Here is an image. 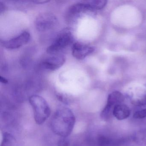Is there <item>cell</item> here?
Returning a JSON list of instances; mask_svg holds the SVG:
<instances>
[{
  "instance_id": "obj_1",
  "label": "cell",
  "mask_w": 146,
  "mask_h": 146,
  "mask_svg": "<svg viewBox=\"0 0 146 146\" xmlns=\"http://www.w3.org/2000/svg\"><path fill=\"white\" fill-rule=\"evenodd\" d=\"M76 123L75 115L67 108H59L54 112L51 121L52 131L61 137H67L72 132Z\"/></svg>"
},
{
  "instance_id": "obj_2",
  "label": "cell",
  "mask_w": 146,
  "mask_h": 146,
  "mask_svg": "<svg viewBox=\"0 0 146 146\" xmlns=\"http://www.w3.org/2000/svg\"><path fill=\"white\" fill-rule=\"evenodd\" d=\"M29 102L34 110V118L36 124H43L51 114V109L46 101L41 96L33 95Z\"/></svg>"
},
{
  "instance_id": "obj_3",
  "label": "cell",
  "mask_w": 146,
  "mask_h": 146,
  "mask_svg": "<svg viewBox=\"0 0 146 146\" xmlns=\"http://www.w3.org/2000/svg\"><path fill=\"white\" fill-rule=\"evenodd\" d=\"M123 95L118 91L111 93L108 97L106 105L101 113L100 116L104 121H108L113 116V109L117 105L123 103L124 101Z\"/></svg>"
},
{
  "instance_id": "obj_4",
  "label": "cell",
  "mask_w": 146,
  "mask_h": 146,
  "mask_svg": "<svg viewBox=\"0 0 146 146\" xmlns=\"http://www.w3.org/2000/svg\"><path fill=\"white\" fill-rule=\"evenodd\" d=\"M73 41L72 34L70 31H65L60 33L52 43L47 48V52L55 54L70 45Z\"/></svg>"
},
{
  "instance_id": "obj_5",
  "label": "cell",
  "mask_w": 146,
  "mask_h": 146,
  "mask_svg": "<svg viewBox=\"0 0 146 146\" xmlns=\"http://www.w3.org/2000/svg\"><path fill=\"white\" fill-rule=\"evenodd\" d=\"M58 19L54 14L45 13L40 14L36 20V27L39 31H46L56 27Z\"/></svg>"
},
{
  "instance_id": "obj_6",
  "label": "cell",
  "mask_w": 146,
  "mask_h": 146,
  "mask_svg": "<svg viewBox=\"0 0 146 146\" xmlns=\"http://www.w3.org/2000/svg\"><path fill=\"white\" fill-rule=\"evenodd\" d=\"M129 95L131 103L135 106L146 105V84L132 90Z\"/></svg>"
},
{
  "instance_id": "obj_7",
  "label": "cell",
  "mask_w": 146,
  "mask_h": 146,
  "mask_svg": "<svg viewBox=\"0 0 146 146\" xmlns=\"http://www.w3.org/2000/svg\"><path fill=\"white\" fill-rule=\"evenodd\" d=\"M30 37L29 33L25 31L17 37L4 42L3 45L8 49H16L27 44L29 40Z\"/></svg>"
},
{
  "instance_id": "obj_8",
  "label": "cell",
  "mask_w": 146,
  "mask_h": 146,
  "mask_svg": "<svg viewBox=\"0 0 146 146\" xmlns=\"http://www.w3.org/2000/svg\"><path fill=\"white\" fill-rule=\"evenodd\" d=\"M94 50L93 47L76 42L72 46V54L76 58L82 60L92 54Z\"/></svg>"
},
{
  "instance_id": "obj_9",
  "label": "cell",
  "mask_w": 146,
  "mask_h": 146,
  "mask_svg": "<svg viewBox=\"0 0 146 146\" xmlns=\"http://www.w3.org/2000/svg\"><path fill=\"white\" fill-rule=\"evenodd\" d=\"M65 62V58L62 55H56L48 58L41 63L42 67L48 70L54 71L61 67Z\"/></svg>"
},
{
  "instance_id": "obj_10",
  "label": "cell",
  "mask_w": 146,
  "mask_h": 146,
  "mask_svg": "<svg viewBox=\"0 0 146 146\" xmlns=\"http://www.w3.org/2000/svg\"><path fill=\"white\" fill-rule=\"evenodd\" d=\"M130 114L129 108L123 103L117 105L114 107L113 112V116L119 120L127 118L129 117Z\"/></svg>"
},
{
  "instance_id": "obj_11",
  "label": "cell",
  "mask_w": 146,
  "mask_h": 146,
  "mask_svg": "<svg viewBox=\"0 0 146 146\" xmlns=\"http://www.w3.org/2000/svg\"><path fill=\"white\" fill-rule=\"evenodd\" d=\"M1 146H16V139L11 134L5 132Z\"/></svg>"
},
{
  "instance_id": "obj_12",
  "label": "cell",
  "mask_w": 146,
  "mask_h": 146,
  "mask_svg": "<svg viewBox=\"0 0 146 146\" xmlns=\"http://www.w3.org/2000/svg\"><path fill=\"white\" fill-rule=\"evenodd\" d=\"M87 2L94 10H101L105 7L107 1L105 0H92L88 1Z\"/></svg>"
},
{
  "instance_id": "obj_13",
  "label": "cell",
  "mask_w": 146,
  "mask_h": 146,
  "mask_svg": "<svg viewBox=\"0 0 146 146\" xmlns=\"http://www.w3.org/2000/svg\"><path fill=\"white\" fill-rule=\"evenodd\" d=\"M97 142L99 146H108L112 143L110 138L103 135L98 137Z\"/></svg>"
},
{
  "instance_id": "obj_14",
  "label": "cell",
  "mask_w": 146,
  "mask_h": 146,
  "mask_svg": "<svg viewBox=\"0 0 146 146\" xmlns=\"http://www.w3.org/2000/svg\"><path fill=\"white\" fill-rule=\"evenodd\" d=\"M134 117L136 119H143L146 117V108L135 112L134 114Z\"/></svg>"
},
{
  "instance_id": "obj_15",
  "label": "cell",
  "mask_w": 146,
  "mask_h": 146,
  "mask_svg": "<svg viewBox=\"0 0 146 146\" xmlns=\"http://www.w3.org/2000/svg\"><path fill=\"white\" fill-rule=\"evenodd\" d=\"M70 142L67 137H61L58 142L57 146H70Z\"/></svg>"
},
{
  "instance_id": "obj_16",
  "label": "cell",
  "mask_w": 146,
  "mask_h": 146,
  "mask_svg": "<svg viewBox=\"0 0 146 146\" xmlns=\"http://www.w3.org/2000/svg\"><path fill=\"white\" fill-rule=\"evenodd\" d=\"M49 1H46V0H36V1H34L33 2L36 4H46L49 2Z\"/></svg>"
},
{
  "instance_id": "obj_17",
  "label": "cell",
  "mask_w": 146,
  "mask_h": 146,
  "mask_svg": "<svg viewBox=\"0 0 146 146\" xmlns=\"http://www.w3.org/2000/svg\"><path fill=\"white\" fill-rule=\"evenodd\" d=\"M0 82H1L2 83L5 84L8 83V80L6 78L1 76L0 77Z\"/></svg>"
}]
</instances>
